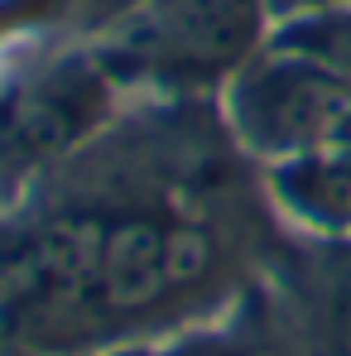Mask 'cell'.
I'll use <instances>...</instances> for the list:
<instances>
[{
  "mask_svg": "<svg viewBox=\"0 0 351 356\" xmlns=\"http://www.w3.org/2000/svg\"><path fill=\"white\" fill-rule=\"evenodd\" d=\"M231 116L245 145L265 154H313L337 140V130L351 116V82L318 67L313 58H298L275 49L270 58L250 63L231 87Z\"/></svg>",
  "mask_w": 351,
  "mask_h": 356,
  "instance_id": "cell-1",
  "label": "cell"
},
{
  "mask_svg": "<svg viewBox=\"0 0 351 356\" xmlns=\"http://www.w3.org/2000/svg\"><path fill=\"white\" fill-rule=\"evenodd\" d=\"M265 0H164L145 29L154 54L178 67H227L236 63L260 24Z\"/></svg>",
  "mask_w": 351,
  "mask_h": 356,
  "instance_id": "cell-2",
  "label": "cell"
},
{
  "mask_svg": "<svg viewBox=\"0 0 351 356\" xmlns=\"http://www.w3.org/2000/svg\"><path fill=\"white\" fill-rule=\"evenodd\" d=\"M169 289H174V280H169V227L159 217H145V212L106 222L97 280H92V294L101 303V313L135 318V313L154 308Z\"/></svg>",
  "mask_w": 351,
  "mask_h": 356,
  "instance_id": "cell-3",
  "label": "cell"
},
{
  "mask_svg": "<svg viewBox=\"0 0 351 356\" xmlns=\"http://www.w3.org/2000/svg\"><path fill=\"white\" fill-rule=\"evenodd\" d=\"M92 111H97V82L87 72H58L10 102L0 135L19 159H44V154H58L67 140H77Z\"/></svg>",
  "mask_w": 351,
  "mask_h": 356,
  "instance_id": "cell-4",
  "label": "cell"
},
{
  "mask_svg": "<svg viewBox=\"0 0 351 356\" xmlns=\"http://www.w3.org/2000/svg\"><path fill=\"white\" fill-rule=\"evenodd\" d=\"M275 193L293 217L323 232H351V154L337 145L284 159L275 169Z\"/></svg>",
  "mask_w": 351,
  "mask_h": 356,
  "instance_id": "cell-5",
  "label": "cell"
},
{
  "mask_svg": "<svg viewBox=\"0 0 351 356\" xmlns=\"http://www.w3.org/2000/svg\"><path fill=\"white\" fill-rule=\"evenodd\" d=\"M313 332L323 356H351V245H337L318 265Z\"/></svg>",
  "mask_w": 351,
  "mask_h": 356,
  "instance_id": "cell-6",
  "label": "cell"
},
{
  "mask_svg": "<svg viewBox=\"0 0 351 356\" xmlns=\"http://www.w3.org/2000/svg\"><path fill=\"white\" fill-rule=\"evenodd\" d=\"M275 49L298 54V58H313L318 67H327V72H337L342 82H351V5L289 19V24L275 34Z\"/></svg>",
  "mask_w": 351,
  "mask_h": 356,
  "instance_id": "cell-7",
  "label": "cell"
},
{
  "mask_svg": "<svg viewBox=\"0 0 351 356\" xmlns=\"http://www.w3.org/2000/svg\"><path fill=\"white\" fill-rule=\"evenodd\" d=\"M212 265H217L212 232L197 227V222H174L169 227V280H174V289H188V284L207 280Z\"/></svg>",
  "mask_w": 351,
  "mask_h": 356,
  "instance_id": "cell-8",
  "label": "cell"
},
{
  "mask_svg": "<svg viewBox=\"0 0 351 356\" xmlns=\"http://www.w3.org/2000/svg\"><path fill=\"white\" fill-rule=\"evenodd\" d=\"M351 0H265V15L270 19H303V15H323V10H342Z\"/></svg>",
  "mask_w": 351,
  "mask_h": 356,
  "instance_id": "cell-9",
  "label": "cell"
},
{
  "mask_svg": "<svg viewBox=\"0 0 351 356\" xmlns=\"http://www.w3.org/2000/svg\"><path fill=\"white\" fill-rule=\"evenodd\" d=\"M178 356H240V352L222 347V342H197V347H188V352H178Z\"/></svg>",
  "mask_w": 351,
  "mask_h": 356,
  "instance_id": "cell-10",
  "label": "cell"
},
{
  "mask_svg": "<svg viewBox=\"0 0 351 356\" xmlns=\"http://www.w3.org/2000/svg\"><path fill=\"white\" fill-rule=\"evenodd\" d=\"M332 145H337V149H342V154H351V116H347V125H342V130H337V140H332Z\"/></svg>",
  "mask_w": 351,
  "mask_h": 356,
  "instance_id": "cell-11",
  "label": "cell"
},
{
  "mask_svg": "<svg viewBox=\"0 0 351 356\" xmlns=\"http://www.w3.org/2000/svg\"><path fill=\"white\" fill-rule=\"evenodd\" d=\"M120 356H140V352H120Z\"/></svg>",
  "mask_w": 351,
  "mask_h": 356,
  "instance_id": "cell-12",
  "label": "cell"
}]
</instances>
